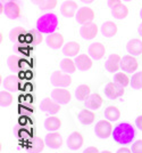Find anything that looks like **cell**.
Masks as SVG:
<instances>
[{"instance_id":"6da1fadb","label":"cell","mask_w":142,"mask_h":153,"mask_svg":"<svg viewBox=\"0 0 142 153\" xmlns=\"http://www.w3.org/2000/svg\"><path fill=\"white\" fill-rule=\"evenodd\" d=\"M111 137L117 144L127 145V144H131L132 140L135 138V130L132 125H130L127 122H122L114 128Z\"/></svg>"},{"instance_id":"7a4b0ae2","label":"cell","mask_w":142,"mask_h":153,"mask_svg":"<svg viewBox=\"0 0 142 153\" xmlns=\"http://www.w3.org/2000/svg\"><path fill=\"white\" fill-rule=\"evenodd\" d=\"M58 17L56 14L53 13H47L42 16H40L37 21V30L40 31L43 34H51L56 31L58 26Z\"/></svg>"},{"instance_id":"3957f363","label":"cell","mask_w":142,"mask_h":153,"mask_svg":"<svg viewBox=\"0 0 142 153\" xmlns=\"http://www.w3.org/2000/svg\"><path fill=\"white\" fill-rule=\"evenodd\" d=\"M113 125L111 121L105 119V120H100L96 123L94 127V133L99 138H108L113 135Z\"/></svg>"},{"instance_id":"277c9868","label":"cell","mask_w":142,"mask_h":153,"mask_svg":"<svg viewBox=\"0 0 142 153\" xmlns=\"http://www.w3.org/2000/svg\"><path fill=\"white\" fill-rule=\"evenodd\" d=\"M51 82L56 87H68L72 83V76L67 72L55 71L51 74Z\"/></svg>"},{"instance_id":"5b68a950","label":"cell","mask_w":142,"mask_h":153,"mask_svg":"<svg viewBox=\"0 0 142 153\" xmlns=\"http://www.w3.org/2000/svg\"><path fill=\"white\" fill-rule=\"evenodd\" d=\"M103 93L110 100H116V98L124 95L125 89H124L123 86L118 85L117 82H109L105 86Z\"/></svg>"},{"instance_id":"8992f818","label":"cell","mask_w":142,"mask_h":153,"mask_svg":"<svg viewBox=\"0 0 142 153\" xmlns=\"http://www.w3.org/2000/svg\"><path fill=\"white\" fill-rule=\"evenodd\" d=\"M94 17H96V12L90 7H81L78 8V13H76V19L81 24L93 22Z\"/></svg>"},{"instance_id":"52a82bcc","label":"cell","mask_w":142,"mask_h":153,"mask_svg":"<svg viewBox=\"0 0 142 153\" xmlns=\"http://www.w3.org/2000/svg\"><path fill=\"white\" fill-rule=\"evenodd\" d=\"M51 98L59 104H68L72 100V94L70 90L64 89L61 87H57L51 91Z\"/></svg>"},{"instance_id":"ba28073f","label":"cell","mask_w":142,"mask_h":153,"mask_svg":"<svg viewBox=\"0 0 142 153\" xmlns=\"http://www.w3.org/2000/svg\"><path fill=\"white\" fill-rule=\"evenodd\" d=\"M139 68V62L138 59L134 57V55H125L122 57V62H121V69L124 72H127V73H132V72H135Z\"/></svg>"},{"instance_id":"9c48e42d","label":"cell","mask_w":142,"mask_h":153,"mask_svg":"<svg viewBox=\"0 0 142 153\" xmlns=\"http://www.w3.org/2000/svg\"><path fill=\"white\" fill-rule=\"evenodd\" d=\"M80 33H81L82 38L84 39H88V40L94 39L98 34V25L94 22L82 24L81 29H80Z\"/></svg>"},{"instance_id":"30bf717a","label":"cell","mask_w":142,"mask_h":153,"mask_svg":"<svg viewBox=\"0 0 142 153\" xmlns=\"http://www.w3.org/2000/svg\"><path fill=\"white\" fill-rule=\"evenodd\" d=\"M84 144V137L80 131L72 133L67 138V145L71 150H78Z\"/></svg>"},{"instance_id":"8fae6325","label":"cell","mask_w":142,"mask_h":153,"mask_svg":"<svg viewBox=\"0 0 142 153\" xmlns=\"http://www.w3.org/2000/svg\"><path fill=\"white\" fill-rule=\"evenodd\" d=\"M45 145L51 149H59L63 145V137L57 131H50L45 138Z\"/></svg>"},{"instance_id":"7c38bea8","label":"cell","mask_w":142,"mask_h":153,"mask_svg":"<svg viewBox=\"0 0 142 153\" xmlns=\"http://www.w3.org/2000/svg\"><path fill=\"white\" fill-rule=\"evenodd\" d=\"M78 4L73 0H66L64 4L60 7V12L61 14L66 16V17H73V16H76L78 13Z\"/></svg>"},{"instance_id":"4fadbf2b","label":"cell","mask_w":142,"mask_h":153,"mask_svg":"<svg viewBox=\"0 0 142 153\" xmlns=\"http://www.w3.org/2000/svg\"><path fill=\"white\" fill-rule=\"evenodd\" d=\"M75 63L78 66V70L81 71H86L92 68V57L88 54H80L75 58Z\"/></svg>"},{"instance_id":"5bb4252c","label":"cell","mask_w":142,"mask_h":153,"mask_svg":"<svg viewBox=\"0 0 142 153\" xmlns=\"http://www.w3.org/2000/svg\"><path fill=\"white\" fill-rule=\"evenodd\" d=\"M5 14H6L7 17L12 19H18L22 14L20 10V7L18 4H16L15 1H8L5 6Z\"/></svg>"},{"instance_id":"9a60e30c","label":"cell","mask_w":142,"mask_h":153,"mask_svg":"<svg viewBox=\"0 0 142 153\" xmlns=\"http://www.w3.org/2000/svg\"><path fill=\"white\" fill-rule=\"evenodd\" d=\"M41 110L45 111V112H49L51 114H56L60 111V105L58 102H56L52 98H45L41 102Z\"/></svg>"},{"instance_id":"2e32d148","label":"cell","mask_w":142,"mask_h":153,"mask_svg":"<svg viewBox=\"0 0 142 153\" xmlns=\"http://www.w3.org/2000/svg\"><path fill=\"white\" fill-rule=\"evenodd\" d=\"M47 42L49 47L51 48H55V49H59L61 48L65 44V38L61 33H58V32H53L51 34H49V37L47 39Z\"/></svg>"},{"instance_id":"e0dca14e","label":"cell","mask_w":142,"mask_h":153,"mask_svg":"<svg viewBox=\"0 0 142 153\" xmlns=\"http://www.w3.org/2000/svg\"><path fill=\"white\" fill-rule=\"evenodd\" d=\"M106 47L101 42H93L89 47V55L94 59H100L105 56Z\"/></svg>"},{"instance_id":"ac0fdd59","label":"cell","mask_w":142,"mask_h":153,"mask_svg":"<svg viewBox=\"0 0 142 153\" xmlns=\"http://www.w3.org/2000/svg\"><path fill=\"white\" fill-rule=\"evenodd\" d=\"M78 120L82 125H91L96 120V113L93 112V110L90 108H83L78 115Z\"/></svg>"},{"instance_id":"d6986e66","label":"cell","mask_w":142,"mask_h":153,"mask_svg":"<svg viewBox=\"0 0 142 153\" xmlns=\"http://www.w3.org/2000/svg\"><path fill=\"white\" fill-rule=\"evenodd\" d=\"M121 62H122V57L118 55V54H111L109 56V58L107 59V63H106V69L114 73L121 69Z\"/></svg>"},{"instance_id":"ffe728a7","label":"cell","mask_w":142,"mask_h":153,"mask_svg":"<svg viewBox=\"0 0 142 153\" xmlns=\"http://www.w3.org/2000/svg\"><path fill=\"white\" fill-rule=\"evenodd\" d=\"M103 104V98L99 95L98 93L91 94L88 100L85 101V106L90 110H98L99 108H101V105Z\"/></svg>"},{"instance_id":"44dd1931","label":"cell","mask_w":142,"mask_h":153,"mask_svg":"<svg viewBox=\"0 0 142 153\" xmlns=\"http://www.w3.org/2000/svg\"><path fill=\"white\" fill-rule=\"evenodd\" d=\"M80 49H81V46L80 44H78L76 41H70L67 44L64 45V54L68 57H76L78 55H80Z\"/></svg>"},{"instance_id":"7402d4cb","label":"cell","mask_w":142,"mask_h":153,"mask_svg":"<svg viewBox=\"0 0 142 153\" xmlns=\"http://www.w3.org/2000/svg\"><path fill=\"white\" fill-rule=\"evenodd\" d=\"M117 31H118V27L111 21H106L101 26V32H102L103 37L106 38H113L114 36H116Z\"/></svg>"},{"instance_id":"603a6c76","label":"cell","mask_w":142,"mask_h":153,"mask_svg":"<svg viewBox=\"0 0 142 153\" xmlns=\"http://www.w3.org/2000/svg\"><path fill=\"white\" fill-rule=\"evenodd\" d=\"M126 49L131 55H140L142 54V41L140 39H131L126 44Z\"/></svg>"},{"instance_id":"cb8c5ba5","label":"cell","mask_w":142,"mask_h":153,"mask_svg":"<svg viewBox=\"0 0 142 153\" xmlns=\"http://www.w3.org/2000/svg\"><path fill=\"white\" fill-rule=\"evenodd\" d=\"M61 127V120L58 117H48L45 121V128L49 131H57Z\"/></svg>"},{"instance_id":"d4e9b609","label":"cell","mask_w":142,"mask_h":153,"mask_svg":"<svg viewBox=\"0 0 142 153\" xmlns=\"http://www.w3.org/2000/svg\"><path fill=\"white\" fill-rule=\"evenodd\" d=\"M91 95V88L89 85H80L75 90V97L80 101H86Z\"/></svg>"},{"instance_id":"484cf974","label":"cell","mask_w":142,"mask_h":153,"mask_svg":"<svg viewBox=\"0 0 142 153\" xmlns=\"http://www.w3.org/2000/svg\"><path fill=\"white\" fill-rule=\"evenodd\" d=\"M105 118L109 121H117L121 118V110L117 106L110 105L105 110Z\"/></svg>"},{"instance_id":"4316f807","label":"cell","mask_w":142,"mask_h":153,"mask_svg":"<svg viewBox=\"0 0 142 153\" xmlns=\"http://www.w3.org/2000/svg\"><path fill=\"white\" fill-rule=\"evenodd\" d=\"M60 69L61 71L67 72V73H73L76 71L78 66H76V63L74 59H72L71 57H66L60 62Z\"/></svg>"},{"instance_id":"83f0119b","label":"cell","mask_w":142,"mask_h":153,"mask_svg":"<svg viewBox=\"0 0 142 153\" xmlns=\"http://www.w3.org/2000/svg\"><path fill=\"white\" fill-rule=\"evenodd\" d=\"M111 14L113 16L117 19H124L127 17L129 15V8L125 6V5H119V6L115 7L111 9Z\"/></svg>"},{"instance_id":"f1b7e54d","label":"cell","mask_w":142,"mask_h":153,"mask_svg":"<svg viewBox=\"0 0 142 153\" xmlns=\"http://www.w3.org/2000/svg\"><path fill=\"white\" fill-rule=\"evenodd\" d=\"M5 88L10 91L18 89V86H20V80L16 76H9L5 79V82H4Z\"/></svg>"},{"instance_id":"f546056e","label":"cell","mask_w":142,"mask_h":153,"mask_svg":"<svg viewBox=\"0 0 142 153\" xmlns=\"http://www.w3.org/2000/svg\"><path fill=\"white\" fill-rule=\"evenodd\" d=\"M26 32L27 31H26L24 27L16 26V27H14L13 30L10 31V39L14 40V41H20V42H22Z\"/></svg>"},{"instance_id":"4dcf8cb0","label":"cell","mask_w":142,"mask_h":153,"mask_svg":"<svg viewBox=\"0 0 142 153\" xmlns=\"http://www.w3.org/2000/svg\"><path fill=\"white\" fill-rule=\"evenodd\" d=\"M45 144V142L42 140V138H40V137H38V136L33 137L32 142H31V150H32V152L40 153L42 150H43Z\"/></svg>"},{"instance_id":"1f68e13d","label":"cell","mask_w":142,"mask_h":153,"mask_svg":"<svg viewBox=\"0 0 142 153\" xmlns=\"http://www.w3.org/2000/svg\"><path fill=\"white\" fill-rule=\"evenodd\" d=\"M115 82H117L118 85H121L125 88L126 86H129L131 83V79L125 72H117L115 74Z\"/></svg>"},{"instance_id":"d6a6232c","label":"cell","mask_w":142,"mask_h":153,"mask_svg":"<svg viewBox=\"0 0 142 153\" xmlns=\"http://www.w3.org/2000/svg\"><path fill=\"white\" fill-rule=\"evenodd\" d=\"M131 87L133 89H141L142 88V72H135L131 78Z\"/></svg>"},{"instance_id":"836d02e7","label":"cell","mask_w":142,"mask_h":153,"mask_svg":"<svg viewBox=\"0 0 142 153\" xmlns=\"http://www.w3.org/2000/svg\"><path fill=\"white\" fill-rule=\"evenodd\" d=\"M12 103H13V95L9 91L2 90L0 93V104H1V106H9Z\"/></svg>"},{"instance_id":"e575fe53","label":"cell","mask_w":142,"mask_h":153,"mask_svg":"<svg viewBox=\"0 0 142 153\" xmlns=\"http://www.w3.org/2000/svg\"><path fill=\"white\" fill-rule=\"evenodd\" d=\"M8 66L12 69V70H17L20 68V63H22V59L20 57H18L17 55H12L10 57L8 58Z\"/></svg>"},{"instance_id":"d590c367","label":"cell","mask_w":142,"mask_h":153,"mask_svg":"<svg viewBox=\"0 0 142 153\" xmlns=\"http://www.w3.org/2000/svg\"><path fill=\"white\" fill-rule=\"evenodd\" d=\"M31 33L33 36V45H39L43 41V33H41L40 31H38L37 29L35 30H31Z\"/></svg>"},{"instance_id":"8d00e7d4","label":"cell","mask_w":142,"mask_h":153,"mask_svg":"<svg viewBox=\"0 0 142 153\" xmlns=\"http://www.w3.org/2000/svg\"><path fill=\"white\" fill-rule=\"evenodd\" d=\"M57 4L58 1L57 0H45L42 6L40 7L41 9H45V10H48V9H53L57 7Z\"/></svg>"},{"instance_id":"74e56055","label":"cell","mask_w":142,"mask_h":153,"mask_svg":"<svg viewBox=\"0 0 142 153\" xmlns=\"http://www.w3.org/2000/svg\"><path fill=\"white\" fill-rule=\"evenodd\" d=\"M132 152L142 153V140H139L133 143V145H132Z\"/></svg>"},{"instance_id":"f35d334b","label":"cell","mask_w":142,"mask_h":153,"mask_svg":"<svg viewBox=\"0 0 142 153\" xmlns=\"http://www.w3.org/2000/svg\"><path fill=\"white\" fill-rule=\"evenodd\" d=\"M119 5H122V0H108V6L111 9L117 6H119Z\"/></svg>"},{"instance_id":"ab89813d","label":"cell","mask_w":142,"mask_h":153,"mask_svg":"<svg viewBox=\"0 0 142 153\" xmlns=\"http://www.w3.org/2000/svg\"><path fill=\"white\" fill-rule=\"evenodd\" d=\"M83 153H99V150L96 146H90L86 147L83 151Z\"/></svg>"},{"instance_id":"60d3db41","label":"cell","mask_w":142,"mask_h":153,"mask_svg":"<svg viewBox=\"0 0 142 153\" xmlns=\"http://www.w3.org/2000/svg\"><path fill=\"white\" fill-rule=\"evenodd\" d=\"M135 125L136 127L139 128L140 130H142V115H139L135 120Z\"/></svg>"},{"instance_id":"b9f144b4","label":"cell","mask_w":142,"mask_h":153,"mask_svg":"<svg viewBox=\"0 0 142 153\" xmlns=\"http://www.w3.org/2000/svg\"><path fill=\"white\" fill-rule=\"evenodd\" d=\"M116 153H133L132 150H130L129 147H121Z\"/></svg>"},{"instance_id":"7bdbcfd3","label":"cell","mask_w":142,"mask_h":153,"mask_svg":"<svg viewBox=\"0 0 142 153\" xmlns=\"http://www.w3.org/2000/svg\"><path fill=\"white\" fill-rule=\"evenodd\" d=\"M32 1L34 2V4H35V5H38L39 7H41V6H42V4H43V1H45V0H32Z\"/></svg>"},{"instance_id":"ee69618b","label":"cell","mask_w":142,"mask_h":153,"mask_svg":"<svg viewBox=\"0 0 142 153\" xmlns=\"http://www.w3.org/2000/svg\"><path fill=\"white\" fill-rule=\"evenodd\" d=\"M0 13L1 14L5 13V6H4V4H0Z\"/></svg>"},{"instance_id":"f6af8a7d","label":"cell","mask_w":142,"mask_h":153,"mask_svg":"<svg viewBox=\"0 0 142 153\" xmlns=\"http://www.w3.org/2000/svg\"><path fill=\"white\" fill-rule=\"evenodd\" d=\"M0 42L1 44L4 42V32L2 31H0Z\"/></svg>"},{"instance_id":"bcb514c9","label":"cell","mask_w":142,"mask_h":153,"mask_svg":"<svg viewBox=\"0 0 142 153\" xmlns=\"http://www.w3.org/2000/svg\"><path fill=\"white\" fill-rule=\"evenodd\" d=\"M81 1H83V2H86V4H91V2H93L94 0H81Z\"/></svg>"},{"instance_id":"7dc6e473","label":"cell","mask_w":142,"mask_h":153,"mask_svg":"<svg viewBox=\"0 0 142 153\" xmlns=\"http://www.w3.org/2000/svg\"><path fill=\"white\" fill-rule=\"evenodd\" d=\"M139 34H140V36L142 37V24L139 26Z\"/></svg>"},{"instance_id":"c3c4849f","label":"cell","mask_w":142,"mask_h":153,"mask_svg":"<svg viewBox=\"0 0 142 153\" xmlns=\"http://www.w3.org/2000/svg\"><path fill=\"white\" fill-rule=\"evenodd\" d=\"M99 153H113V152H110V151H107V150H105V151H101V152H99Z\"/></svg>"},{"instance_id":"681fc988","label":"cell","mask_w":142,"mask_h":153,"mask_svg":"<svg viewBox=\"0 0 142 153\" xmlns=\"http://www.w3.org/2000/svg\"><path fill=\"white\" fill-rule=\"evenodd\" d=\"M140 16H141V19H142V9L140 10Z\"/></svg>"},{"instance_id":"f907efd6","label":"cell","mask_w":142,"mask_h":153,"mask_svg":"<svg viewBox=\"0 0 142 153\" xmlns=\"http://www.w3.org/2000/svg\"><path fill=\"white\" fill-rule=\"evenodd\" d=\"M8 1H15V0H8Z\"/></svg>"},{"instance_id":"816d5d0a","label":"cell","mask_w":142,"mask_h":153,"mask_svg":"<svg viewBox=\"0 0 142 153\" xmlns=\"http://www.w3.org/2000/svg\"><path fill=\"white\" fill-rule=\"evenodd\" d=\"M126 1H132V0H126Z\"/></svg>"}]
</instances>
